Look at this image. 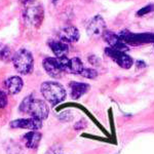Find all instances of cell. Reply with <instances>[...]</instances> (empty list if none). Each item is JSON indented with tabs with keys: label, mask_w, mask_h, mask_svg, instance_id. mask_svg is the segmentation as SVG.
<instances>
[{
	"label": "cell",
	"mask_w": 154,
	"mask_h": 154,
	"mask_svg": "<svg viewBox=\"0 0 154 154\" xmlns=\"http://www.w3.org/2000/svg\"><path fill=\"white\" fill-rule=\"evenodd\" d=\"M20 110L22 113H27L31 117L41 121L48 118L49 113L48 106L46 105L45 102L38 100V99H34L32 95L24 99L20 105Z\"/></svg>",
	"instance_id": "cell-1"
},
{
	"label": "cell",
	"mask_w": 154,
	"mask_h": 154,
	"mask_svg": "<svg viewBox=\"0 0 154 154\" xmlns=\"http://www.w3.org/2000/svg\"><path fill=\"white\" fill-rule=\"evenodd\" d=\"M46 154H57V151H56V148H51V150L48 151Z\"/></svg>",
	"instance_id": "cell-22"
},
{
	"label": "cell",
	"mask_w": 154,
	"mask_h": 154,
	"mask_svg": "<svg viewBox=\"0 0 154 154\" xmlns=\"http://www.w3.org/2000/svg\"><path fill=\"white\" fill-rule=\"evenodd\" d=\"M24 85V82L22 80L21 77L19 76H11L7 78L4 82V86H5L7 93L9 95H17L22 91Z\"/></svg>",
	"instance_id": "cell-13"
},
{
	"label": "cell",
	"mask_w": 154,
	"mask_h": 154,
	"mask_svg": "<svg viewBox=\"0 0 154 154\" xmlns=\"http://www.w3.org/2000/svg\"><path fill=\"white\" fill-rule=\"evenodd\" d=\"M118 36L125 44L130 45L154 43V33H131L128 31H122Z\"/></svg>",
	"instance_id": "cell-5"
},
{
	"label": "cell",
	"mask_w": 154,
	"mask_h": 154,
	"mask_svg": "<svg viewBox=\"0 0 154 154\" xmlns=\"http://www.w3.org/2000/svg\"><path fill=\"white\" fill-rule=\"evenodd\" d=\"M9 125L12 128H26V130L37 131L39 128H41L42 121L33 117L22 118V119H16V120L11 121Z\"/></svg>",
	"instance_id": "cell-9"
},
{
	"label": "cell",
	"mask_w": 154,
	"mask_h": 154,
	"mask_svg": "<svg viewBox=\"0 0 154 154\" xmlns=\"http://www.w3.org/2000/svg\"><path fill=\"white\" fill-rule=\"evenodd\" d=\"M12 64L19 73L27 75L31 73L34 66V59L32 54L25 48H22L12 56Z\"/></svg>",
	"instance_id": "cell-4"
},
{
	"label": "cell",
	"mask_w": 154,
	"mask_h": 154,
	"mask_svg": "<svg viewBox=\"0 0 154 154\" xmlns=\"http://www.w3.org/2000/svg\"><path fill=\"white\" fill-rule=\"evenodd\" d=\"M25 23L31 28H39L44 19L43 7L37 2L30 1L24 9Z\"/></svg>",
	"instance_id": "cell-3"
},
{
	"label": "cell",
	"mask_w": 154,
	"mask_h": 154,
	"mask_svg": "<svg viewBox=\"0 0 154 154\" xmlns=\"http://www.w3.org/2000/svg\"><path fill=\"white\" fill-rule=\"evenodd\" d=\"M6 151L8 154H24L22 148L20 147L18 144H14L11 141H9L8 147L6 148Z\"/></svg>",
	"instance_id": "cell-18"
},
{
	"label": "cell",
	"mask_w": 154,
	"mask_h": 154,
	"mask_svg": "<svg viewBox=\"0 0 154 154\" xmlns=\"http://www.w3.org/2000/svg\"><path fill=\"white\" fill-rule=\"evenodd\" d=\"M43 68L49 76L54 78H60L64 71L60 66L58 58H46L43 61Z\"/></svg>",
	"instance_id": "cell-10"
},
{
	"label": "cell",
	"mask_w": 154,
	"mask_h": 154,
	"mask_svg": "<svg viewBox=\"0 0 154 154\" xmlns=\"http://www.w3.org/2000/svg\"><path fill=\"white\" fill-rule=\"evenodd\" d=\"M59 37L60 40L66 42V43H74V42L78 41L80 34H79V31L76 27L67 26L60 30Z\"/></svg>",
	"instance_id": "cell-12"
},
{
	"label": "cell",
	"mask_w": 154,
	"mask_h": 154,
	"mask_svg": "<svg viewBox=\"0 0 154 154\" xmlns=\"http://www.w3.org/2000/svg\"><path fill=\"white\" fill-rule=\"evenodd\" d=\"M48 45L57 58L66 57V54H68V51H69L68 44L62 40H51V41H49Z\"/></svg>",
	"instance_id": "cell-15"
},
{
	"label": "cell",
	"mask_w": 154,
	"mask_h": 154,
	"mask_svg": "<svg viewBox=\"0 0 154 154\" xmlns=\"http://www.w3.org/2000/svg\"><path fill=\"white\" fill-rule=\"evenodd\" d=\"M154 11V4H149V5L143 7L140 11H138V16H144V14H147L148 12H151Z\"/></svg>",
	"instance_id": "cell-20"
},
{
	"label": "cell",
	"mask_w": 154,
	"mask_h": 154,
	"mask_svg": "<svg viewBox=\"0 0 154 154\" xmlns=\"http://www.w3.org/2000/svg\"><path fill=\"white\" fill-rule=\"evenodd\" d=\"M80 75L83 76V77H85V78H88V79H95L96 77L98 76V72H97L95 69L84 68L83 71L81 72Z\"/></svg>",
	"instance_id": "cell-19"
},
{
	"label": "cell",
	"mask_w": 154,
	"mask_h": 154,
	"mask_svg": "<svg viewBox=\"0 0 154 154\" xmlns=\"http://www.w3.org/2000/svg\"><path fill=\"white\" fill-rule=\"evenodd\" d=\"M60 1V0H53V2H54V4H57L58 2Z\"/></svg>",
	"instance_id": "cell-24"
},
{
	"label": "cell",
	"mask_w": 154,
	"mask_h": 154,
	"mask_svg": "<svg viewBox=\"0 0 154 154\" xmlns=\"http://www.w3.org/2000/svg\"><path fill=\"white\" fill-rule=\"evenodd\" d=\"M86 31H88V35L91 37H94V38L103 36V34L106 31V23L104 19L101 16L94 17L93 20L89 22Z\"/></svg>",
	"instance_id": "cell-8"
},
{
	"label": "cell",
	"mask_w": 154,
	"mask_h": 154,
	"mask_svg": "<svg viewBox=\"0 0 154 154\" xmlns=\"http://www.w3.org/2000/svg\"><path fill=\"white\" fill-rule=\"evenodd\" d=\"M42 136L40 133H38L37 131H31L29 133H27L26 135H24L23 140L24 143L26 145L27 148L29 149H35L37 146L39 145Z\"/></svg>",
	"instance_id": "cell-16"
},
{
	"label": "cell",
	"mask_w": 154,
	"mask_h": 154,
	"mask_svg": "<svg viewBox=\"0 0 154 154\" xmlns=\"http://www.w3.org/2000/svg\"><path fill=\"white\" fill-rule=\"evenodd\" d=\"M19 1H21L22 3H24V4H27V3H29L30 1H32V0H19Z\"/></svg>",
	"instance_id": "cell-23"
},
{
	"label": "cell",
	"mask_w": 154,
	"mask_h": 154,
	"mask_svg": "<svg viewBox=\"0 0 154 154\" xmlns=\"http://www.w3.org/2000/svg\"><path fill=\"white\" fill-rule=\"evenodd\" d=\"M58 60L62 70L66 72V73L81 74V72L84 69L82 62L79 58L68 59L67 57H63V58H58Z\"/></svg>",
	"instance_id": "cell-6"
},
{
	"label": "cell",
	"mask_w": 154,
	"mask_h": 154,
	"mask_svg": "<svg viewBox=\"0 0 154 154\" xmlns=\"http://www.w3.org/2000/svg\"><path fill=\"white\" fill-rule=\"evenodd\" d=\"M40 91L44 99L53 105H57V104L63 102L67 96L66 89L64 88V86L58 82H54V81L43 82L41 84Z\"/></svg>",
	"instance_id": "cell-2"
},
{
	"label": "cell",
	"mask_w": 154,
	"mask_h": 154,
	"mask_svg": "<svg viewBox=\"0 0 154 154\" xmlns=\"http://www.w3.org/2000/svg\"><path fill=\"white\" fill-rule=\"evenodd\" d=\"M105 53L107 56H109L111 59L118 64L121 68L123 69H130L134 65V60L131 58L128 54H126L125 51H119L111 48H107L105 49Z\"/></svg>",
	"instance_id": "cell-7"
},
{
	"label": "cell",
	"mask_w": 154,
	"mask_h": 154,
	"mask_svg": "<svg viewBox=\"0 0 154 154\" xmlns=\"http://www.w3.org/2000/svg\"><path fill=\"white\" fill-rule=\"evenodd\" d=\"M0 60L4 62H8L9 60H12L11 48L1 42H0Z\"/></svg>",
	"instance_id": "cell-17"
},
{
	"label": "cell",
	"mask_w": 154,
	"mask_h": 154,
	"mask_svg": "<svg viewBox=\"0 0 154 154\" xmlns=\"http://www.w3.org/2000/svg\"><path fill=\"white\" fill-rule=\"evenodd\" d=\"M103 38H104V40L110 45L111 48L116 49V51H125V53L128 49V45L119 38L118 35H116L113 32L105 31V33L103 34Z\"/></svg>",
	"instance_id": "cell-11"
},
{
	"label": "cell",
	"mask_w": 154,
	"mask_h": 154,
	"mask_svg": "<svg viewBox=\"0 0 154 154\" xmlns=\"http://www.w3.org/2000/svg\"><path fill=\"white\" fill-rule=\"evenodd\" d=\"M7 105V96L3 91L0 89V109L4 108Z\"/></svg>",
	"instance_id": "cell-21"
},
{
	"label": "cell",
	"mask_w": 154,
	"mask_h": 154,
	"mask_svg": "<svg viewBox=\"0 0 154 154\" xmlns=\"http://www.w3.org/2000/svg\"><path fill=\"white\" fill-rule=\"evenodd\" d=\"M70 88V96L73 100H78L83 95L89 91V85L83 82H77V81H72L69 84Z\"/></svg>",
	"instance_id": "cell-14"
}]
</instances>
